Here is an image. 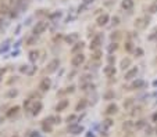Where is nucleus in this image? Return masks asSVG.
<instances>
[{
  "mask_svg": "<svg viewBox=\"0 0 157 137\" xmlns=\"http://www.w3.org/2000/svg\"><path fill=\"white\" fill-rule=\"evenodd\" d=\"M36 58H38V51H31L29 53V60L32 61H36Z\"/></svg>",
  "mask_w": 157,
  "mask_h": 137,
  "instance_id": "nucleus-20",
  "label": "nucleus"
},
{
  "mask_svg": "<svg viewBox=\"0 0 157 137\" xmlns=\"http://www.w3.org/2000/svg\"><path fill=\"white\" fill-rule=\"evenodd\" d=\"M49 121H53V123H60L61 119H60V116H50Z\"/></svg>",
  "mask_w": 157,
  "mask_h": 137,
  "instance_id": "nucleus-21",
  "label": "nucleus"
},
{
  "mask_svg": "<svg viewBox=\"0 0 157 137\" xmlns=\"http://www.w3.org/2000/svg\"><path fill=\"white\" fill-rule=\"evenodd\" d=\"M113 22H114V24H118V18H117V17H116V18H113Z\"/></svg>",
  "mask_w": 157,
  "mask_h": 137,
  "instance_id": "nucleus-35",
  "label": "nucleus"
},
{
  "mask_svg": "<svg viewBox=\"0 0 157 137\" xmlns=\"http://www.w3.org/2000/svg\"><path fill=\"white\" fill-rule=\"evenodd\" d=\"M74 119H75V116H74V115H71V116H68V118H67V121H74Z\"/></svg>",
  "mask_w": 157,
  "mask_h": 137,
  "instance_id": "nucleus-34",
  "label": "nucleus"
},
{
  "mask_svg": "<svg viewBox=\"0 0 157 137\" xmlns=\"http://www.w3.org/2000/svg\"><path fill=\"white\" fill-rule=\"evenodd\" d=\"M135 54H138V56H142V54H143V51H142L141 48H136V50H135Z\"/></svg>",
  "mask_w": 157,
  "mask_h": 137,
  "instance_id": "nucleus-30",
  "label": "nucleus"
},
{
  "mask_svg": "<svg viewBox=\"0 0 157 137\" xmlns=\"http://www.w3.org/2000/svg\"><path fill=\"white\" fill-rule=\"evenodd\" d=\"M17 111H18V107H14V108H11V109H10V112H8L7 115H8V116H11L13 114L16 115V114H17Z\"/></svg>",
  "mask_w": 157,
  "mask_h": 137,
  "instance_id": "nucleus-24",
  "label": "nucleus"
},
{
  "mask_svg": "<svg viewBox=\"0 0 157 137\" xmlns=\"http://www.w3.org/2000/svg\"><path fill=\"white\" fill-rule=\"evenodd\" d=\"M113 61H114V58H113L111 56H110V57H109V62H113Z\"/></svg>",
  "mask_w": 157,
  "mask_h": 137,
  "instance_id": "nucleus-36",
  "label": "nucleus"
},
{
  "mask_svg": "<svg viewBox=\"0 0 157 137\" xmlns=\"http://www.w3.org/2000/svg\"><path fill=\"white\" fill-rule=\"evenodd\" d=\"M1 73H3V69H0V75H1Z\"/></svg>",
  "mask_w": 157,
  "mask_h": 137,
  "instance_id": "nucleus-40",
  "label": "nucleus"
},
{
  "mask_svg": "<svg viewBox=\"0 0 157 137\" xmlns=\"http://www.w3.org/2000/svg\"><path fill=\"white\" fill-rule=\"evenodd\" d=\"M107 21H109V15H107V14H103V15H100L97 18V25H99V26H103V25L107 24Z\"/></svg>",
  "mask_w": 157,
  "mask_h": 137,
  "instance_id": "nucleus-10",
  "label": "nucleus"
},
{
  "mask_svg": "<svg viewBox=\"0 0 157 137\" xmlns=\"http://www.w3.org/2000/svg\"><path fill=\"white\" fill-rule=\"evenodd\" d=\"M68 132L73 134H81L84 132V127L79 125H71V126H68Z\"/></svg>",
  "mask_w": 157,
  "mask_h": 137,
  "instance_id": "nucleus-4",
  "label": "nucleus"
},
{
  "mask_svg": "<svg viewBox=\"0 0 157 137\" xmlns=\"http://www.w3.org/2000/svg\"><path fill=\"white\" fill-rule=\"evenodd\" d=\"M78 33H73V35H68V36H65V42L68 43V45H73L75 42L78 40Z\"/></svg>",
  "mask_w": 157,
  "mask_h": 137,
  "instance_id": "nucleus-9",
  "label": "nucleus"
},
{
  "mask_svg": "<svg viewBox=\"0 0 157 137\" xmlns=\"http://www.w3.org/2000/svg\"><path fill=\"white\" fill-rule=\"evenodd\" d=\"M6 96H7V97H14V96H17V90H11V92H8Z\"/></svg>",
  "mask_w": 157,
  "mask_h": 137,
  "instance_id": "nucleus-26",
  "label": "nucleus"
},
{
  "mask_svg": "<svg viewBox=\"0 0 157 137\" xmlns=\"http://www.w3.org/2000/svg\"><path fill=\"white\" fill-rule=\"evenodd\" d=\"M46 26H47V24H46V22H43V21H42V22H38L36 26L33 28V33H35V35H40V33H42L44 29H46Z\"/></svg>",
  "mask_w": 157,
  "mask_h": 137,
  "instance_id": "nucleus-2",
  "label": "nucleus"
},
{
  "mask_svg": "<svg viewBox=\"0 0 157 137\" xmlns=\"http://www.w3.org/2000/svg\"><path fill=\"white\" fill-rule=\"evenodd\" d=\"M133 7V0H122V8L131 10Z\"/></svg>",
  "mask_w": 157,
  "mask_h": 137,
  "instance_id": "nucleus-13",
  "label": "nucleus"
},
{
  "mask_svg": "<svg viewBox=\"0 0 157 137\" xmlns=\"http://www.w3.org/2000/svg\"><path fill=\"white\" fill-rule=\"evenodd\" d=\"M86 137H95V136H93V134H88V136H86Z\"/></svg>",
  "mask_w": 157,
  "mask_h": 137,
  "instance_id": "nucleus-39",
  "label": "nucleus"
},
{
  "mask_svg": "<svg viewBox=\"0 0 157 137\" xmlns=\"http://www.w3.org/2000/svg\"><path fill=\"white\" fill-rule=\"evenodd\" d=\"M67 105H68V101H67V100H61L60 103L57 104L56 111H59V112H60V111H63V109L67 108Z\"/></svg>",
  "mask_w": 157,
  "mask_h": 137,
  "instance_id": "nucleus-12",
  "label": "nucleus"
},
{
  "mask_svg": "<svg viewBox=\"0 0 157 137\" xmlns=\"http://www.w3.org/2000/svg\"><path fill=\"white\" fill-rule=\"evenodd\" d=\"M40 108H42V104L38 101V103H35V104H33V107H32V109H31V111H32L33 115H38V114L40 112Z\"/></svg>",
  "mask_w": 157,
  "mask_h": 137,
  "instance_id": "nucleus-15",
  "label": "nucleus"
},
{
  "mask_svg": "<svg viewBox=\"0 0 157 137\" xmlns=\"http://www.w3.org/2000/svg\"><path fill=\"white\" fill-rule=\"evenodd\" d=\"M84 61H85V56L82 53H78V54H75V56L73 57L71 64H73V67H79L81 64H84Z\"/></svg>",
  "mask_w": 157,
  "mask_h": 137,
  "instance_id": "nucleus-1",
  "label": "nucleus"
},
{
  "mask_svg": "<svg viewBox=\"0 0 157 137\" xmlns=\"http://www.w3.org/2000/svg\"><path fill=\"white\" fill-rule=\"evenodd\" d=\"M136 73H138V69L136 68H132V69H129L128 72L125 73V79H127V81H131V79H132V78H135L136 76Z\"/></svg>",
  "mask_w": 157,
  "mask_h": 137,
  "instance_id": "nucleus-8",
  "label": "nucleus"
},
{
  "mask_svg": "<svg viewBox=\"0 0 157 137\" xmlns=\"http://www.w3.org/2000/svg\"><path fill=\"white\" fill-rule=\"evenodd\" d=\"M129 64H131V60H129V58H124V60L121 61V68L127 69L129 67Z\"/></svg>",
  "mask_w": 157,
  "mask_h": 137,
  "instance_id": "nucleus-18",
  "label": "nucleus"
},
{
  "mask_svg": "<svg viewBox=\"0 0 157 137\" xmlns=\"http://www.w3.org/2000/svg\"><path fill=\"white\" fill-rule=\"evenodd\" d=\"M104 122H106L104 125L107 126V127H109V126H111V121H110V119H107V121H104Z\"/></svg>",
  "mask_w": 157,
  "mask_h": 137,
  "instance_id": "nucleus-31",
  "label": "nucleus"
},
{
  "mask_svg": "<svg viewBox=\"0 0 157 137\" xmlns=\"http://www.w3.org/2000/svg\"><path fill=\"white\" fill-rule=\"evenodd\" d=\"M147 21H149L147 18H138L136 22H135V26L139 29H143L146 25H147Z\"/></svg>",
  "mask_w": 157,
  "mask_h": 137,
  "instance_id": "nucleus-6",
  "label": "nucleus"
},
{
  "mask_svg": "<svg viewBox=\"0 0 157 137\" xmlns=\"http://www.w3.org/2000/svg\"><path fill=\"white\" fill-rule=\"evenodd\" d=\"M146 132H147V134H152L153 130H152V127H146Z\"/></svg>",
  "mask_w": 157,
  "mask_h": 137,
  "instance_id": "nucleus-33",
  "label": "nucleus"
},
{
  "mask_svg": "<svg viewBox=\"0 0 157 137\" xmlns=\"http://www.w3.org/2000/svg\"><path fill=\"white\" fill-rule=\"evenodd\" d=\"M33 67H31V68H28V65H24V67H22V68H21V72H27L28 73V75H32L33 73Z\"/></svg>",
  "mask_w": 157,
  "mask_h": 137,
  "instance_id": "nucleus-17",
  "label": "nucleus"
},
{
  "mask_svg": "<svg viewBox=\"0 0 157 137\" xmlns=\"http://www.w3.org/2000/svg\"><path fill=\"white\" fill-rule=\"evenodd\" d=\"M89 1H93V0H85V3H89Z\"/></svg>",
  "mask_w": 157,
  "mask_h": 137,
  "instance_id": "nucleus-38",
  "label": "nucleus"
},
{
  "mask_svg": "<svg viewBox=\"0 0 157 137\" xmlns=\"http://www.w3.org/2000/svg\"><path fill=\"white\" fill-rule=\"evenodd\" d=\"M143 126H145V121H139V122H138V125H136L138 129H139V127H143Z\"/></svg>",
  "mask_w": 157,
  "mask_h": 137,
  "instance_id": "nucleus-28",
  "label": "nucleus"
},
{
  "mask_svg": "<svg viewBox=\"0 0 157 137\" xmlns=\"http://www.w3.org/2000/svg\"><path fill=\"white\" fill-rule=\"evenodd\" d=\"M6 11H7V7H6V6H3V4H0V12L3 14V12H6Z\"/></svg>",
  "mask_w": 157,
  "mask_h": 137,
  "instance_id": "nucleus-27",
  "label": "nucleus"
},
{
  "mask_svg": "<svg viewBox=\"0 0 157 137\" xmlns=\"http://www.w3.org/2000/svg\"><path fill=\"white\" fill-rule=\"evenodd\" d=\"M50 85H52V82H50V79H49V78H44L43 81L40 82L39 89L42 90V92H47V90L50 89Z\"/></svg>",
  "mask_w": 157,
  "mask_h": 137,
  "instance_id": "nucleus-3",
  "label": "nucleus"
},
{
  "mask_svg": "<svg viewBox=\"0 0 157 137\" xmlns=\"http://www.w3.org/2000/svg\"><path fill=\"white\" fill-rule=\"evenodd\" d=\"M82 48H84V43L81 42V43H75V46L73 47V50H71V51H73L74 54H77V53H78V51H81Z\"/></svg>",
  "mask_w": 157,
  "mask_h": 137,
  "instance_id": "nucleus-16",
  "label": "nucleus"
},
{
  "mask_svg": "<svg viewBox=\"0 0 157 137\" xmlns=\"http://www.w3.org/2000/svg\"><path fill=\"white\" fill-rule=\"evenodd\" d=\"M149 11L152 12V14H154V12H157V3H154V4H152L149 7Z\"/></svg>",
  "mask_w": 157,
  "mask_h": 137,
  "instance_id": "nucleus-22",
  "label": "nucleus"
},
{
  "mask_svg": "<svg viewBox=\"0 0 157 137\" xmlns=\"http://www.w3.org/2000/svg\"><path fill=\"white\" fill-rule=\"evenodd\" d=\"M117 48V43H113V45L109 47V51H113V50H116Z\"/></svg>",
  "mask_w": 157,
  "mask_h": 137,
  "instance_id": "nucleus-29",
  "label": "nucleus"
},
{
  "mask_svg": "<svg viewBox=\"0 0 157 137\" xmlns=\"http://www.w3.org/2000/svg\"><path fill=\"white\" fill-rule=\"evenodd\" d=\"M43 130L44 132H52V126L49 123H43Z\"/></svg>",
  "mask_w": 157,
  "mask_h": 137,
  "instance_id": "nucleus-25",
  "label": "nucleus"
},
{
  "mask_svg": "<svg viewBox=\"0 0 157 137\" xmlns=\"http://www.w3.org/2000/svg\"><path fill=\"white\" fill-rule=\"evenodd\" d=\"M85 105H86V101H81L79 104L77 105V111H81V109L85 108Z\"/></svg>",
  "mask_w": 157,
  "mask_h": 137,
  "instance_id": "nucleus-23",
  "label": "nucleus"
},
{
  "mask_svg": "<svg viewBox=\"0 0 157 137\" xmlns=\"http://www.w3.org/2000/svg\"><path fill=\"white\" fill-rule=\"evenodd\" d=\"M153 121H157V112L153 115Z\"/></svg>",
  "mask_w": 157,
  "mask_h": 137,
  "instance_id": "nucleus-37",
  "label": "nucleus"
},
{
  "mask_svg": "<svg viewBox=\"0 0 157 137\" xmlns=\"http://www.w3.org/2000/svg\"><path fill=\"white\" fill-rule=\"evenodd\" d=\"M93 57H95L96 60H97V58H100V53H99V51H96V53H95V56H93Z\"/></svg>",
  "mask_w": 157,
  "mask_h": 137,
  "instance_id": "nucleus-32",
  "label": "nucleus"
},
{
  "mask_svg": "<svg viewBox=\"0 0 157 137\" xmlns=\"http://www.w3.org/2000/svg\"><path fill=\"white\" fill-rule=\"evenodd\" d=\"M104 73L107 75V76H114V75H116V69H114V67L109 65V67H106L104 68Z\"/></svg>",
  "mask_w": 157,
  "mask_h": 137,
  "instance_id": "nucleus-14",
  "label": "nucleus"
},
{
  "mask_svg": "<svg viewBox=\"0 0 157 137\" xmlns=\"http://www.w3.org/2000/svg\"><path fill=\"white\" fill-rule=\"evenodd\" d=\"M59 65H60V62H59V60H53L49 62L47 65V72H54L57 68H59Z\"/></svg>",
  "mask_w": 157,
  "mask_h": 137,
  "instance_id": "nucleus-5",
  "label": "nucleus"
},
{
  "mask_svg": "<svg viewBox=\"0 0 157 137\" xmlns=\"http://www.w3.org/2000/svg\"><path fill=\"white\" fill-rule=\"evenodd\" d=\"M101 45V37L100 36H95L92 40V45H90V48L92 50H95V48H99Z\"/></svg>",
  "mask_w": 157,
  "mask_h": 137,
  "instance_id": "nucleus-7",
  "label": "nucleus"
},
{
  "mask_svg": "<svg viewBox=\"0 0 157 137\" xmlns=\"http://www.w3.org/2000/svg\"><path fill=\"white\" fill-rule=\"evenodd\" d=\"M142 86H143V81H141V79H139V81H135V82H133L131 87H132V89H141Z\"/></svg>",
  "mask_w": 157,
  "mask_h": 137,
  "instance_id": "nucleus-19",
  "label": "nucleus"
},
{
  "mask_svg": "<svg viewBox=\"0 0 157 137\" xmlns=\"http://www.w3.org/2000/svg\"><path fill=\"white\" fill-rule=\"evenodd\" d=\"M118 111V107L116 104H110L109 107H107V109H106V114L107 115H113V114H116Z\"/></svg>",
  "mask_w": 157,
  "mask_h": 137,
  "instance_id": "nucleus-11",
  "label": "nucleus"
}]
</instances>
